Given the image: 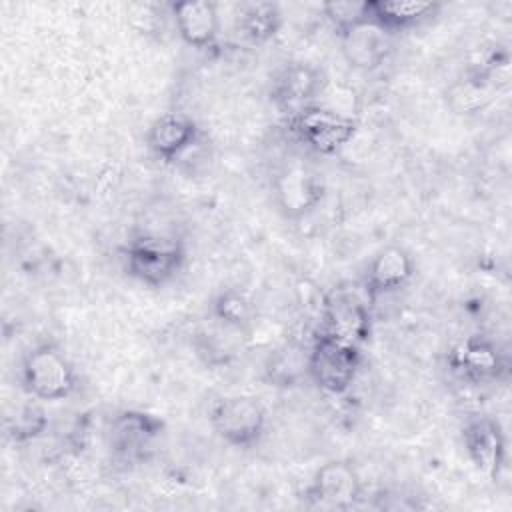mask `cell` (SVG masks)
<instances>
[{"instance_id":"11","label":"cell","mask_w":512,"mask_h":512,"mask_svg":"<svg viewBox=\"0 0 512 512\" xmlns=\"http://www.w3.org/2000/svg\"><path fill=\"white\" fill-rule=\"evenodd\" d=\"M202 130L198 122L184 112H162L146 130V146L162 162H176L196 144Z\"/></svg>"},{"instance_id":"5","label":"cell","mask_w":512,"mask_h":512,"mask_svg":"<svg viewBox=\"0 0 512 512\" xmlns=\"http://www.w3.org/2000/svg\"><path fill=\"white\" fill-rule=\"evenodd\" d=\"M208 420L212 430L226 444L250 448L264 436L268 414L258 398L248 394H232L218 398L212 404Z\"/></svg>"},{"instance_id":"16","label":"cell","mask_w":512,"mask_h":512,"mask_svg":"<svg viewBox=\"0 0 512 512\" xmlns=\"http://www.w3.org/2000/svg\"><path fill=\"white\" fill-rule=\"evenodd\" d=\"M340 38L342 56L352 68L370 72L380 68L392 50V34L378 26L374 20H368L344 34Z\"/></svg>"},{"instance_id":"8","label":"cell","mask_w":512,"mask_h":512,"mask_svg":"<svg viewBox=\"0 0 512 512\" xmlns=\"http://www.w3.org/2000/svg\"><path fill=\"white\" fill-rule=\"evenodd\" d=\"M326 186L320 174L304 164H288L272 178V198L288 220L312 214L324 200Z\"/></svg>"},{"instance_id":"14","label":"cell","mask_w":512,"mask_h":512,"mask_svg":"<svg viewBox=\"0 0 512 512\" xmlns=\"http://www.w3.org/2000/svg\"><path fill=\"white\" fill-rule=\"evenodd\" d=\"M414 276V258L402 246H384L378 250L366 266L364 294L368 302H376L380 296L398 292Z\"/></svg>"},{"instance_id":"1","label":"cell","mask_w":512,"mask_h":512,"mask_svg":"<svg viewBox=\"0 0 512 512\" xmlns=\"http://www.w3.org/2000/svg\"><path fill=\"white\" fill-rule=\"evenodd\" d=\"M186 262V248L178 238L142 234L122 250L124 272L144 286L160 288L172 282Z\"/></svg>"},{"instance_id":"12","label":"cell","mask_w":512,"mask_h":512,"mask_svg":"<svg viewBox=\"0 0 512 512\" xmlns=\"http://www.w3.org/2000/svg\"><path fill=\"white\" fill-rule=\"evenodd\" d=\"M464 450L474 468L486 478H498L506 462V436L492 416H474L462 428Z\"/></svg>"},{"instance_id":"22","label":"cell","mask_w":512,"mask_h":512,"mask_svg":"<svg viewBox=\"0 0 512 512\" xmlns=\"http://www.w3.org/2000/svg\"><path fill=\"white\" fill-rule=\"evenodd\" d=\"M322 12L336 30V34H344L368 20H372L370 0H344V2H326L322 4Z\"/></svg>"},{"instance_id":"18","label":"cell","mask_w":512,"mask_h":512,"mask_svg":"<svg viewBox=\"0 0 512 512\" xmlns=\"http://www.w3.org/2000/svg\"><path fill=\"white\" fill-rule=\"evenodd\" d=\"M370 10L372 20L394 34L432 18L440 10V4L426 0H370Z\"/></svg>"},{"instance_id":"4","label":"cell","mask_w":512,"mask_h":512,"mask_svg":"<svg viewBox=\"0 0 512 512\" xmlns=\"http://www.w3.org/2000/svg\"><path fill=\"white\" fill-rule=\"evenodd\" d=\"M362 348L316 332L308 346V378L326 394H346L360 370Z\"/></svg>"},{"instance_id":"20","label":"cell","mask_w":512,"mask_h":512,"mask_svg":"<svg viewBox=\"0 0 512 512\" xmlns=\"http://www.w3.org/2000/svg\"><path fill=\"white\" fill-rule=\"evenodd\" d=\"M264 376L270 384L282 388L298 384L308 376V346L286 342L276 348L264 364Z\"/></svg>"},{"instance_id":"19","label":"cell","mask_w":512,"mask_h":512,"mask_svg":"<svg viewBox=\"0 0 512 512\" xmlns=\"http://www.w3.org/2000/svg\"><path fill=\"white\" fill-rule=\"evenodd\" d=\"M50 426L48 414L40 400L16 402L4 414V434L14 444H28L38 440Z\"/></svg>"},{"instance_id":"10","label":"cell","mask_w":512,"mask_h":512,"mask_svg":"<svg viewBox=\"0 0 512 512\" xmlns=\"http://www.w3.org/2000/svg\"><path fill=\"white\" fill-rule=\"evenodd\" d=\"M326 84L324 72L310 62H290L276 72L270 86V100L288 116L318 104Z\"/></svg>"},{"instance_id":"13","label":"cell","mask_w":512,"mask_h":512,"mask_svg":"<svg viewBox=\"0 0 512 512\" xmlns=\"http://www.w3.org/2000/svg\"><path fill=\"white\" fill-rule=\"evenodd\" d=\"M168 12L184 44L196 50H210L216 46L218 34H220V12L216 2H210V0L170 2Z\"/></svg>"},{"instance_id":"2","label":"cell","mask_w":512,"mask_h":512,"mask_svg":"<svg viewBox=\"0 0 512 512\" xmlns=\"http://www.w3.org/2000/svg\"><path fill=\"white\" fill-rule=\"evenodd\" d=\"M20 382L30 398L40 402H58L74 394L78 374L68 356L56 344L42 342L24 354Z\"/></svg>"},{"instance_id":"15","label":"cell","mask_w":512,"mask_h":512,"mask_svg":"<svg viewBox=\"0 0 512 512\" xmlns=\"http://www.w3.org/2000/svg\"><path fill=\"white\" fill-rule=\"evenodd\" d=\"M452 370L468 382H490L506 370L504 356L494 340L482 334L464 338L450 354Z\"/></svg>"},{"instance_id":"3","label":"cell","mask_w":512,"mask_h":512,"mask_svg":"<svg viewBox=\"0 0 512 512\" xmlns=\"http://www.w3.org/2000/svg\"><path fill=\"white\" fill-rule=\"evenodd\" d=\"M286 126L300 144L320 156L340 152L358 134L356 118L322 104H312L290 114Z\"/></svg>"},{"instance_id":"21","label":"cell","mask_w":512,"mask_h":512,"mask_svg":"<svg viewBox=\"0 0 512 512\" xmlns=\"http://www.w3.org/2000/svg\"><path fill=\"white\" fill-rule=\"evenodd\" d=\"M212 316L222 328L240 332L252 322V304L244 292L224 288L212 300Z\"/></svg>"},{"instance_id":"17","label":"cell","mask_w":512,"mask_h":512,"mask_svg":"<svg viewBox=\"0 0 512 512\" xmlns=\"http://www.w3.org/2000/svg\"><path fill=\"white\" fill-rule=\"evenodd\" d=\"M236 32L250 44H266L282 26V12L278 4L266 0L242 2L234 14Z\"/></svg>"},{"instance_id":"6","label":"cell","mask_w":512,"mask_h":512,"mask_svg":"<svg viewBox=\"0 0 512 512\" xmlns=\"http://www.w3.org/2000/svg\"><path fill=\"white\" fill-rule=\"evenodd\" d=\"M164 432V420L144 410H120L112 416L106 436L114 458L124 464H136L148 458L156 440Z\"/></svg>"},{"instance_id":"7","label":"cell","mask_w":512,"mask_h":512,"mask_svg":"<svg viewBox=\"0 0 512 512\" xmlns=\"http://www.w3.org/2000/svg\"><path fill=\"white\" fill-rule=\"evenodd\" d=\"M370 330L372 312L368 300L346 288H336L324 298L320 332L362 348L370 338Z\"/></svg>"},{"instance_id":"9","label":"cell","mask_w":512,"mask_h":512,"mask_svg":"<svg viewBox=\"0 0 512 512\" xmlns=\"http://www.w3.org/2000/svg\"><path fill=\"white\" fill-rule=\"evenodd\" d=\"M304 494L312 504L350 510L362 496V478L348 460H328L314 472Z\"/></svg>"}]
</instances>
